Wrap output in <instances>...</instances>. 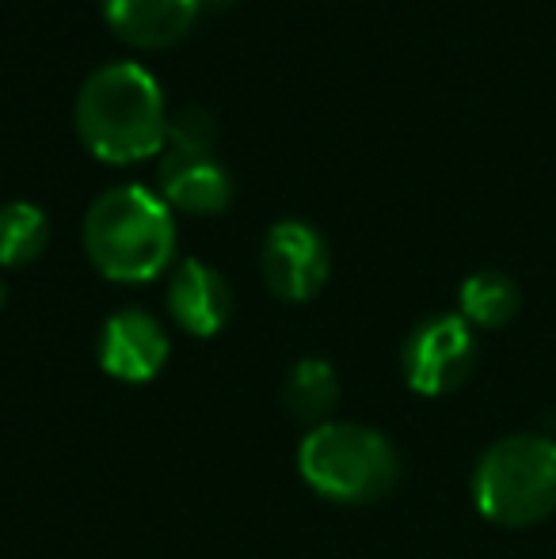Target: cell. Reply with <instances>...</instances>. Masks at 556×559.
<instances>
[{
    "instance_id": "2e32d148",
    "label": "cell",
    "mask_w": 556,
    "mask_h": 559,
    "mask_svg": "<svg viewBox=\"0 0 556 559\" xmlns=\"http://www.w3.org/2000/svg\"><path fill=\"white\" fill-rule=\"evenodd\" d=\"M4 305H8V286L0 282V309H4Z\"/></svg>"
},
{
    "instance_id": "30bf717a",
    "label": "cell",
    "mask_w": 556,
    "mask_h": 559,
    "mask_svg": "<svg viewBox=\"0 0 556 559\" xmlns=\"http://www.w3.org/2000/svg\"><path fill=\"white\" fill-rule=\"evenodd\" d=\"M104 20L127 46L168 50L199 20L194 0H104Z\"/></svg>"
},
{
    "instance_id": "9a60e30c",
    "label": "cell",
    "mask_w": 556,
    "mask_h": 559,
    "mask_svg": "<svg viewBox=\"0 0 556 559\" xmlns=\"http://www.w3.org/2000/svg\"><path fill=\"white\" fill-rule=\"evenodd\" d=\"M233 4H240V0H194L199 15H202V12H225V8H233Z\"/></svg>"
},
{
    "instance_id": "277c9868",
    "label": "cell",
    "mask_w": 556,
    "mask_h": 559,
    "mask_svg": "<svg viewBox=\"0 0 556 559\" xmlns=\"http://www.w3.org/2000/svg\"><path fill=\"white\" fill-rule=\"evenodd\" d=\"M305 484L332 502H374L397 484V449L374 427L320 423L297 449Z\"/></svg>"
},
{
    "instance_id": "5b68a950",
    "label": "cell",
    "mask_w": 556,
    "mask_h": 559,
    "mask_svg": "<svg viewBox=\"0 0 556 559\" xmlns=\"http://www.w3.org/2000/svg\"><path fill=\"white\" fill-rule=\"evenodd\" d=\"M404 381L419 392V396H446L476 366V338L473 328L461 317L446 312V317H430L412 328L409 343H404Z\"/></svg>"
},
{
    "instance_id": "ba28073f",
    "label": "cell",
    "mask_w": 556,
    "mask_h": 559,
    "mask_svg": "<svg viewBox=\"0 0 556 559\" xmlns=\"http://www.w3.org/2000/svg\"><path fill=\"white\" fill-rule=\"evenodd\" d=\"M237 194L233 176L214 153H176L168 148L161 164V199L168 210L194 217L225 214Z\"/></svg>"
},
{
    "instance_id": "8fae6325",
    "label": "cell",
    "mask_w": 556,
    "mask_h": 559,
    "mask_svg": "<svg viewBox=\"0 0 556 559\" xmlns=\"http://www.w3.org/2000/svg\"><path fill=\"white\" fill-rule=\"evenodd\" d=\"M461 312L458 317L473 328H504L519 317V305H522V294L514 286L511 274L504 271H476L461 282Z\"/></svg>"
},
{
    "instance_id": "6da1fadb",
    "label": "cell",
    "mask_w": 556,
    "mask_h": 559,
    "mask_svg": "<svg viewBox=\"0 0 556 559\" xmlns=\"http://www.w3.org/2000/svg\"><path fill=\"white\" fill-rule=\"evenodd\" d=\"M76 133L104 164H141L168 145V107L149 69L134 61L99 66L76 92Z\"/></svg>"
},
{
    "instance_id": "7a4b0ae2",
    "label": "cell",
    "mask_w": 556,
    "mask_h": 559,
    "mask_svg": "<svg viewBox=\"0 0 556 559\" xmlns=\"http://www.w3.org/2000/svg\"><path fill=\"white\" fill-rule=\"evenodd\" d=\"M84 251L111 282H153L176 255V217L161 194L145 187H115L92 202L84 217Z\"/></svg>"
},
{
    "instance_id": "3957f363",
    "label": "cell",
    "mask_w": 556,
    "mask_h": 559,
    "mask_svg": "<svg viewBox=\"0 0 556 559\" xmlns=\"http://www.w3.org/2000/svg\"><path fill=\"white\" fill-rule=\"evenodd\" d=\"M473 502L507 530L537 525L556 510V442L545 435H511L484 449L473 468Z\"/></svg>"
},
{
    "instance_id": "52a82bcc",
    "label": "cell",
    "mask_w": 556,
    "mask_h": 559,
    "mask_svg": "<svg viewBox=\"0 0 556 559\" xmlns=\"http://www.w3.org/2000/svg\"><path fill=\"white\" fill-rule=\"evenodd\" d=\"M168 361V335L149 312L122 309L99 332V366L115 381L145 384Z\"/></svg>"
},
{
    "instance_id": "8992f818",
    "label": "cell",
    "mask_w": 556,
    "mask_h": 559,
    "mask_svg": "<svg viewBox=\"0 0 556 559\" xmlns=\"http://www.w3.org/2000/svg\"><path fill=\"white\" fill-rule=\"evenodd\" d=\"M332 274V251L309 222H279L263 240V278L279 301L301 305L324 289Z\"/></svg>"
},
{
    "instance_id": "5bb4252c",
    "label": "cell",
    "mask_w": 556,
    "mask_h": 559,
    "mask_svg": "<svg viewBox=\"0 0 556 559\" xmlns=\"http://www.w3.org/2000/svg\"><path fill=\"white\" fill-rule=\"evenodd\" d=\"M217 138V122L206 107H184V111L168 115V145L176 153H210Z\"/></svg>"
},
{
    "instance_id": "4fadbf2b",
    "label": "cell",
    "mask_w": 556,
    "mask_h": 559,
    "mask_svg": "<svg viewBox=\"0 0 556 559\" xmlns=\"http://www.w3.org/2000/svg\"><path fill=\"white\" fill-rule=\"evenodd\" d=\"M50 243V222L35 202L0 206V266H27Z\"/></svg>"
},
{
    "instance_id": "7c38bea8",
    "label": "cell",
    "mask_w": 556,
    "mask_h": 559,
    "mask_svg": "<svg viewBox=\"0 0 556 559\" xmlns=\"http://www.w3.org/2000/svg\"><path fill=\"white\" fill-rule=\"evenodd\" d=\"M286 412L301 423H324L328 412L340 400V381H335V369L324 358H301L286 377Z\"/></svg>"
},
{
    "instance_id": "9c48e42d",
    "label": "cell",
    "mask_w": 556,
    "mask_h": 559,
    "mask_svg": "<svg viewBox=\"0 0 556 559\" xmlns=\"http://www.w3.org/2000/svg\"><path fill=\"white\" fill-rule=\"evenodd\" d=\"M168 312L187 335L210 338L217 335L233 317V289L214 266L199 259H184L171 274Z\"/></svg>"
}]
</instances>
